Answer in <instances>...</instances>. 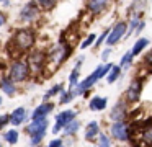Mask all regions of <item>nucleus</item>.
<instances>
[{
	"mask_svg": "<svg viewBox=\"0 0 152 147\" xmlns=\"http://www.w3.org/2000/svg\"><path fill=\"white\" fill-rule=\"evenodd\" d=\"M48 126H49V121H48L46 116L33 118V121L26 126V134L31 137V144H33V146H38V144L43 140L44 134H46V131H48Z\"/></svg>",
	"mask_w": 152,
	"mask_h": 147,
	"instance_id": "1",
	"label": "nucleus"
},
{
	"mask_svg": "<svg viewBox=\"0 0 152 147\" xmlns=\"http://www.w3.org/2000/svg\"><path fill=\"white\" fill-rule=\"evenodd\" d=\"M34 44V34L31 29H18L15 33V36L12 38V46L17 51V54H23L28 49H31V46Z\"/></svg>",
	"mask_w": 152,
	"mask_h": 147,
	"instance_id": "2",
	"label": "nucleus"
},
{
	"mask_svg": "<svg viewBox=\"0 0 152 147\" xmlns=\"http://www.w3.org/2000/svg\"><path fill=\"white\" fill-rule=\"evenodd\" d=\"M70 51H72V48H70L69 44H61V46H57L56 49H53V52L49 54V57H46V64L49 65L53 70H56V69L59 67V65L62 64V62L66 61L67 57H69Z\"/></svg>",
	"mask_w": 152,
	"mask_h": 147,
	"instance_id": "3",
	"label": "nucleus"
},
{
	"mask_svg": "<svg viewBox=\"0 0 152 147\" xmlns=\"http://www.w3.org/2000/svg\"><path fill=\"white\" fill-rule=\"evenodd\" d=\"M10 77L13 82H25L28 77H30V65H28L26 61H15L10 67Z\"/></svg>",
	"mask_w": 152,
	"mask_h": 147,
	"instance_id": "4",
	"label": "nucleus"
},
{
	"mask_svg": "<svg viewBox=\"0 0 152 147\" xmlns=\"http://www.w3.org/2000/svg\"><path fill=\"white\" fill-rule=\"evenodd\" d=\"M111 136H113V139H116V140L126 142V140H129V137H131V129H129V126L124 121H115V123L111 124Z\"/></svg>",
	"mask_w": 152,
	"mask_h": 147,
	"instance_id": "5",
	"label": "nucleus"
},
{
	"mask_svg": "<svg viewBox=\"0 0 152 147\" xmlns=\"http://www.w3.org/2000/svg\"><path fill=\"white\" fill-rule=\"evenodd\" d=\"M98 78H100V65L95 69V70H93V74H90L85 80H82L79 85H77V88H75V91H74V93H75V95L87 93V90H90V88L95 85V82L98 80Z\"/></svg>",
	"mask_w": 152,
	"mask_h": 147,
	"instance_id": "6",
	"label": "nucleus"
},
{
	"mask_svg": "<svg viewBox=\"0 0 152 147\" xmlns=\"http://www.w3.org/2000/svg\"><path fill=\"white\" fill-rule=\"evenodd\" d=\"M126 29H128V25H126L124 21H119L113 29H110L108 38H106V42H108L110 46H113V44H116V42H119L123 38H124Z\"/></svg>",
	"mask_w": 152,
	"mask_h": 147,
	"instance_id": "7",
	"label": "nucleus"
},
{
	"mask_svg": "<svg viewBox=\"0 0 152 147\" xmlns=\"http://www.w3.org/2000/svg\"><path fill=\"white\" fill-rule=\"evenodd\" d=\"M142 85H144V80L142 78H136L131 85H129L128 91H126V101L128 103H136L141 98V91H142Z\"/></svg>",
	"mask_w": 152,
	"mask_h": 147,
	"instance_id": "8",
	"label": "nucleus"
},
{
	"mask_svg": "<svg viewBox=\"0 0 152 147\" xmlns=\"http://www.w3.org/2000/svg\"><path fill=\"white\" fill-rule=\"evenodd\" d=\"M26 62H28V65H30V72L36 75L38 72H41L43 67L46 65V57H44V54H41V52H33Z\"/></svg>",
	"mask_w": 152,
	"mask_h": 147,
	"instance_id": "9",
	"label": "nucleus"
},
{
	"mask_svg": "<svg viewBox=\"0 0 152 147\" xmlns=\"http://www.w3.org/2000/svg\"><path fill=\"white\" fill-rule=\"evenodd\" d=\"M74 118H75V111H72V110H67V111L59 113L56 116V124H54V127H53V132L57 134L67 123H69V121H72Z\"/></svg>",
	"mask_w": 152,
	"mask_h": 147,
	"instance_id": "10",
	"label": "nucleus"
},
{
	"mask_svg": "<svg viewBox=\"0 0 152 147\" xmlns=\"http://www.w3.org/2000/svg\"><path fill=\"white\" fill-rule=\"evenodd\" d=\"M38 15V5L36 2H30L26 3V5L21 8L20 12V20L21 21H31V20H34Z\"/></svg>",
	"mask_w": 152,
	"mask_h": 147,
	"instance_id": "11",
	"label": "nucleus"
},
{
	"mask_svg": "<svg viewBox=\"0 0 152 147\" xmlns=\"http://www.w3.org/2000/svg\"><path fill=\"white\" fill-rule=\"evenodd\" d=\"M8 116H10V123L13 124V126H20V124H23L25 119H26L28 111L20 106V108H17V110L12 111V114H8Z\"/></svg>",
	"mask_w": 152,
	"mask_h": 147,
	"instance_id": "12",
	"label": "nucleus"
},
{
	"mask_svg": "<svg viewBox=\"0 0 152 147\" xmlns=\"http://www.w3.org/2000/svg\"><path fill=\"white\" fill-rule=\"evenodd\" d=\"M0 90L4 91L5 95H8V97H13V95L17 93L15 82L12 80L10 75H8V77H2V78H0Z\"/></svg>",
	"mask_w": 152,
	"mask_h": 147,
	"instance_id": "13",
	"label": "nucleus"
},
{
	"mask_svg": "<svg viewBox=\"0 0 152 147\" xmlns=\"http://www.w3.org/2000/svg\"><path fill=\"white\" fill-rule=\"evenodd\" d=\"M108 2L110 0H88V2H87V10H88L92 15H98V13H102L103 10L106 8Z\"/></svg>",
	"mask_w": 152,
	"mask_h": 147,
	"instance_id": "14",
	"label": "nucleus"
},
{
	"mask_svg": "<svg viewBox=\"0 0 152 147\" xmlns=\"http://www.w3.org/2000/svg\"><path fill=\"white\" fill-rule=\"evenodd\" d=\"M126 105L123 103V101H119V103H116L115 106H113L111 110V114H110V118H111L113 121H123L126 116Z\"/></svg>",
	"mask_w": 152,
	"mask_h": 147,
	"instance_id": "15",
	"label": "nucleus"
},
{
	"mask_svg": "<svg viewBox=\"0 0 152 147\" xmlns=\"http://www.w3.org/2000/svg\"><path fill=\"white\" fill-rule=\"evenodd\" d=\"M53 110H54V103L44 101V103H41L39 106L33 111V114H31V116H33V118H43V116H48V114H49Z\"/></svg>",
	"mask_w": 152,
	"mask_h": 147,
	"instance_id": "16",
	"label": "nucleus"
},
{
	"mask_svg": "<svg viewBox=\"0 0 152 147\" xmlns=\"http://www.w3.org/2000/svg\"><path fill=\"white\" fill-rule=\"evenodd\" d=\"M106 105H108V98H103V97H93L92 100H90L88 103V108L93 111H102L106 108Z\"/></svg>",
	"mask_w": 152,
	"mask_h": 147,
	"instance_id": "17",
	"label": "nucleus"
},
{
	"mask_svg": "<svg viewBox=\"0 0 152 147\" xmlns=\"http://www.w3.org/2000/svg\"><path fill=\"white\" fill-rule=\"evenodd\" d=\"M98 132H100L98 123H96V121H92V123H88V126H87V129H85V139L87 140H93L96 136H98Z\"/></svg>",
	"mask_w": 152,
	"mask_h": 147,
	"instance_id": "18",
	"label": "nucleus"
},
{
	"mask_svg": "<svg viewBox=\"0 0 152 147\" xmlns=\"http://www.w3.org/2000/svg\"><path fill=\"white\" fill-rule=\"evenodd\" d=\"M82 61H83V57H80L79 62L75 64V67H74V70L70 72V77H69L70 87H75L77 85V80H79V75H80V65H82Z\"/></svg>",
	"mask_w": 152,
	"mask_h": 147,
	"instance_id": "19",
	"label": "nucleus"
},
{
	"mask_svg": "<svg viewBox=\"0 0 152 147\" xmlns=\"http://www.w3.org/2000/svg\"><path fill=\"white\" fill-rule=\"evenodd\" d=\"M62 129H64V132H66V136H74V134L80 129V123H79V121H75V118H74V119L69 121Z\"/></svg>",
	"mask_w": 152,
	"mask_h": 147,
	"instance_id": "20",
	"label": "nucleus"
},
{
	"mask_svg": "<svg viewBox=\"0 0 152 147\" xmlns=\"http://www.w3.org/2000/svg\"><path fill=\"white\" fill-rule=\"evenodd\" d=\"M147 44H149V39H145V38H139L137 41H136V44L132 46V49H131L132 56L141 54V52L144 51V48H147Z\"/></svg>",
	"mask_w": 152,
	"mask_h": 147,
	"instance_id": "21",
	"label": "nucleus"
},
{
	"mask_svg": "<svg viewBox=\"0 0 152 147\" xmlns=\"http://www.w3.org/2000/svg\"><path fill=\"white\" fill-rule=\"evenodd\" d=\"M121 65H113L111 69H110L108 75H106V80H108V83H113V82H116L119 78V75H121Z\"/></svg>",
	"mask_w": 152,
	"mask_h": 147,
	"instance_id": "22",
	"label": "nucleus"
},
{
	"mask_svg": "<svg viewBox=\"0 0 152 147\" xmlns=\"http://www.w3.org/2000/svg\"><path fill=\"white\" fill-rule=\"evenodd\" d=\"M142 140L149 146H152V123L142 129Z\"/></svg>",
	"mask_w": 152,
	"mask_h": 147,
	"instance_id": "23",
	"label": "nucleus"
},
{
	"mask_svg": "<svg viewBox=\"0 0 152 147\" xmlns=\"http://www.w3.org/2000/svg\"><path fill=\"white\" fill-rule=\"evenodd\" d=\"M4 139L7 140L8 144H17V140H18V131L17 129L7 131V132L4 134Z\"/></svg>",
	"mask_w": 152,
	"mask_h": 147,
	"instance_id": "24",
	"label": "nucleus"
},
{
	"mask_svg": "<svg viewBox=\"0 0 152 147\" xmlns=\"http://www.w3.org/2000/svg\"><path fill=\"white\" fill-rule=\"evenodd\" d=\"M132 57H134V56H132V52L128 51V52H126V54L121 57V61H119V65H121V67H128V65H131Z\"/></svg>",
	"mask_w": 152,
	"mask_h": 147,
	"instance_id": "25",
	"label": "nucleus"
},
{
	"mask_svg": "<svg viewBox=\"0 0 152 147\" xmlns=\"http://www.w3.org/2000/svg\"><path fill=\"white\" fill-rule=\"evenodd\" d=\"M57 0H38V5L41 7L43 10H51L54 5H56Z\"/></svg>",
	"mask_w": 152,
	"mask_h": 147,
	"instance_id": "26",
	"label": "nucleus"
},
{
	"mask_svg": "<svg viewBox=\"0 0 152 147\" xmlns=\"http://www.w3.org/2000/svg\"><path fill=\"white\" fill-rule=\"evenodd\" d=\"M59 91H62V85H56L54 88H49V90L46 91V95H44V100H49L51 97H54V95L59 93Z\"/></svg>",
	"mask_w": 152,
	"mask_h": 147,
	"instance_id": "27",
	"label": "nucleus"
},
{
	"mask_svg": "<svg viewBox=\"0 0 152 147\" xmlns=\"http://www.w3.org/2000/svg\"><path fill=\"white\" fill-rule=\"evenodd\" d=\"M95 39H96V34H93V33H92V34H88L85 41H83L82 44H80V49H87L88 46H92L93 42H95Z\"/></svg>",
	"mask_w": 152,
	"mask_h": 147,
	"instance_id": "28",
	"label": "nucleus"
},
{
	"mask_svg": "<svg viewBox=\"0 0 152 147\" xmlns=\"http://www.w3.org/2000/svg\"><path fill=\"white\" fill-rule=\"evenodd\" d=\"M74 97H75V93H74V91H67V93H62V97H61V105L70 103Z\"/></svg>",
	"mask_w": 152,
	"mask_h": 147,
	"instance_id": "29",
	"label": "nucleus"
},
{
	"mask_svg": "<svg viewBox=\"0 0 152 147\" xmlns=\"http://www.w3.org/2000/svg\"><path fill=\"white\" fill-rule=\"evenodd\" d=\"M98 146H106L108 147L110 144H111V140L108 139V136H105V134H102V132H98Z\"/></svg>",
	"mask_w": 152,
	"mask_h": 147,
	"instance_id": "30",
	"label": "nucleus"
},
{
	"mask_svg": "<svg viewBox=\"0 0 152 147\" xmlns=\"http://www.w3.org/2000/svg\"><path fill=\"white\" fill-rule=\"evenodd\" d=\"M144 64L147 65V69L152 72V49L147 52V54H145V57H144Z\"/></svg>",
	"mask_w": 152,
	"mask_h": 147,
	"instance_id": "31",
	"label": "nucleus"
},
{
	"mask_svg": "<svg viewBox=\"0 0 152 147\" xmlns=\"http://www.w3.org/2000/svg\"><path fill=\"white\" fill-rule=\"evenodd\" d=\"M108 33H110V29H105V31L102 33V36H100L98 39H95V44H96V46H100V44H102V42L105 41L106 38H108Z\"/></svg>",
	"mask_w": 152,
	"mask_h": 147,
	"instance_id": "32",
	"label": "nucleus"
},
{
	"mask_svg": "<svg viewBox=\"0 0 152 147\" xmlns=\"http://www.w3.org/2000/svg\"><path fill=\"white\" fill-rule=\"evenodd\" d=\"M8 123H10V116H8V114H2V116H0V129L4 126H7Z\"/></svg>",
	"mask_w": 152,
	"mask_h": 147,
	"instance_id": "33",
	"label": "nucleus"
},
{
	"mask_svg": "<svg viewBox=\"0 0 152 147\" xmlns=\"http://www.w3.org/2000/svg\"><path fill=\"white\" fill-rule=\"evenodd\" d=\"M62 144L64 142L61 139H54V140H51V142H49V147H61Z\"/></svg>",
	"mask_w": 152,
	"mask_h": 147,
	"instance_id": "34",
	"label": "nucleus"
},
{
	"mask_svg": "<svg viewBox=\"0 0 152 147\" xmlns=\"http://www.w3.org/2000/svg\"><path fill=\"white\" fill-rule=\"evenodd\" d=\"M110 54H111V49H105V51H103V54H102V59H103V61H106V59H108V56Z\"/></svg>",
	"mask_w": 152,
	"mask_h": 147,
	"instance_id": "35",
	"label": "nucleus"
},
{
	"mask_svg": "<svg viewBox=\"0 0 152 147\" xmlns=\"http://www.w3.org/2000/svg\"><path fill=\"white\" fill-rule=\"evenodd\" d=\"M4 23H5V15L4 13H0V26L4 25Z\"/></svg>",
	"mask_w": 152,
	"mask_h": 147,
	"instance_id": "36",
	"label": "nucleus"
},
{
	"mask_svg": "<svg viewBox=\"0 0 152 147\" xmlns=\"http://www.w3.org/2000/svg\"><path fill=\"white\" fill-rule=\"evenodd\" d=\"M2 2H7V0H0V3H2Z\"/></svg>",
	"mask_w": 152,
	"mask_h": 147,
	"instance_id": "37",
	"label": "nucleus"
},
{
	"mask_svg": "<svg viewBox=\"0 0 152 147\" xmlns=\"http://www.w3.org/2000/svg\"><path fill=\"white\" fill-rule=\"evenodd\" d=\"M0 105H2V98H0Z\"/></svg>",
	"mask_w": 152,
	"mask_h": 147,
	"instance_id": "38",
	"label": "nucleus"
}]
</instances>
